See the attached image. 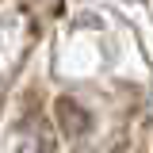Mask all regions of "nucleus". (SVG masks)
Returning a JSON list of instances; mask_svg holds the SVG:
<instances>
[{
    "instance_id": "1",
    "label": "nucleus",
    "mask_w": 153,
    "mask_h": 153,
    "mask_svg": "<svg viewBox=\"0 0 153 153\" xmlns=\"http://www.w3.org/2000/svg\"><path fill=\"white\" fill-rule=\"evenodd\" d=\"M57 119H61L65 134H73V138L88 130V111H84V107H76L69 96H61V100H57Z\"/></svg>"
}]
</instances>
